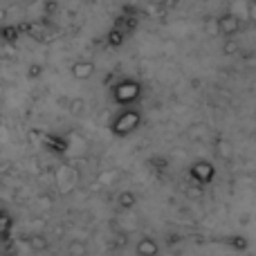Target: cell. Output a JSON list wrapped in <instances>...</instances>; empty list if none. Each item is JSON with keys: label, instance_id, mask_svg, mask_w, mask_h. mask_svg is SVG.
Wrapping results in <instances>:
<instances>
[{"label": "cell", "instance_id": "6da1fadb", "mask_svg": "<svg viewBox=\"0 0 256 256\" xmlns=\"http://www.w3.org/2000/svg\"><path fill=\"white\" fill-rule=\"evenodd\" d=\"M140 124H142L140 110L126 108V110H122L120 115L112 120L110 130H112V135H117V137H126V135H130V132H135L137 128H140Z\"/></svg>", "mask_w": 256, "mask_h": 256}, {"label": "cell", "instance_id": "7a4b0ae2", "mask_svg": "<svg viewBox=\"0 0 256 256\" xmlns=\"http://www.w3.org/2000/svg\"><path fill=\"white\" fill-rule=\"evenodd\" d=\"M142 94V84L137 79H122L112 86V99L120 106H130L140 99Z\"/></svg>", "mask_w": 256, "mask_h": 256}, {"label": "cell", "instance_id": "3957f363", "mask_svg": "<svg viewBox=\"0 0 256 256\" xmlns=\"http://www.w3.org/2000/svg\"><path fill=\"white\" fill-rule=\"evenodd\" d=\"M189 176L194 182H198V184H209V182H214V178H216V166H214V162H209V160H198V162H194L189 166Z\"/></svg>", "mask_w": 256, "mask_h": 256}, {"label": "cell", "instance_id": "277c9868", "mask_svg": "<svg viewBox=\"0 0 256 256\" xmlns=\"http://www.w3.org/2000/svg\"><path fill=\"white\" fill-rule=\"evenodd\" d=\"M216 25H218V34L227 36V38H234L240 32V27H243V20H240L238 16H234L232 12H227L216 18Z\"/></svg>", "mask_w": 256, "mask_h": 256}, {"label": "cell", "instance_id": "5b68a950", "mask_svg": "<svg viewBox=\"0 0 256 256\" xmlns=\"http://www.w3.org/2000/svg\"><path fill=\"white\" fill-rule=\"evenodd\" d=\"M70 72H72L74 79L86 81V79H90V76L94 74V63L92 61H76L74 66L70 68Z\"/></svg>", "mask_w": 256, "mask_h": 256}, {"label": "cell", "instance_id": "8992f818", "mask_svg": "<svg viewBox=\"0 0 256 256\" xmlns=\"http://www.w3.org/2000/svg\"><path fill=\"white\" fill-rule=\"evenodd\" d=\"M135 252H137V256H158L160 254V245H158V240L155 238L144 236V238H140Z\"/></svg>", "mask_w": 256, "mask_h": 256}, {"label": "cell", "instance_id": "52a82bcc", "mask_svg": "<svg viewBox=\"0 0 256 256\" xmlns=\"http://www.w3.org/2000/svg\"><path fill=\"white\" fill-rule=\"evenodd\" d=\"M12 227H14V218L9 216V212L0 209V240L9 238V234H12Z\"/></svg>", "mask_w": 256, "mask_h": 256}, {"label": "cell", "instance_id": "ba28073f", "mask_svg": "<svg viewBox=\"0 0 256 256\" xmlns=\"http://www.w3.org/2000/svg\"><path fill=\"white\" fill-rule=\"evenodd\" d=\"M27 243H30V248L34 250V252H45V250L50 248V240L45 234H32L30 238H27Z\"/></svg>", "mask_w": 256, "mask_h": 256}, {"label": "cell", "instance_id": "9c48e42d", "mask_svg": "<svg viewBox=\"0 0 256 256\" xmlns=\"http://www.w3.org/2000/svg\"><path fill=\"white\" fill-rule=\"evenodd\" d=\"M68 256H88V243L81 238H74L68 243Z\"/></svg>", "mask_w": 256, "mask_h": 256}, {"label": "cell", "instance_id": "30bf717a", "mask_svg": "<svg viewBox=\"0 0 256 256\" xmlns=\"http://www.w3.org/2000/svg\"><path fill=\"white\" fill-rule=\"evenodd\" d=\"M137 202V196L132 194V191H122L120 196H117V204H120V209H132Z\"/></svg>", "mask_w": 256, "mask_h": 256}, {"label": "cell", "instance_id": "8fae6325", "mask_svg": "<svg viewBox=\"0 0 256 256\" xmlns=\"http://www.w3.org/2000/svg\"><path fill=\"white\" fill-rule=\"evenodd\" d=\"M216 155H218V158L230 160L232 155H234V148H232V144L227 140H218L216 142Z\"/></svg>", "mask_w": 256, "mask_h": 256}, {"label": "cell", "instance_id": "7c38bea8", "mask_svg": "<svg viewBox=\"0 0 256 256\" xmlns=\"http://www.w3.org/2000/svg\"><path fill=\"white\" fill-rule=\"evenodd\" d=\"M124 43V32L122 30H110V34H108V45H112V48H120V45Z\"/></svg>", "mask_w": 256, "mask_h": 256}, {"label": "cell", "instance_id": "4fadbf2b", "mask_svg": "<svg viewBox=\"0 0 256 256\" xmlns=\"http://www.w3.org/2000/svg\"><path fill=\"white\" fill-rule=\"evenodd\" d=\"M227 243H230L234 250H238V252L248 250V238H243V236H232V238H227Z\"/></svg>", "mask_w": 256, "mask_h": 256}, {"label": "cell", "instance_id": "5bb4252c", "mask_svg": "<svg viewBox=\"0 0 256 256\" xmlns=\"http://www.w3.org/2000/svg\"><path fill=\"white\" fill-rule=\"evenodd\" d=\"M36 207H38L40 212L52 209V198H50V196H38V198H36Z\"/></svg>", "mask_w": 256, "mask_h": 256}, {"label": "cell", "instance_id": "9a60e30c", "mask_svg": "<svg viewBox=\"0 0 256 256\" xmlns=\"http://www.w3.org/2000/svg\"><path fill=\"white\" fill-rule=\"evenodd\" d=\"M0 36H2L4 40H9V43H14V40L18 38V30L16 27H4V30L0 32Z\"/></svg>", "mask_w": 256, "mask_h": 256}, {"label": "cell", "instance_id": "2e32d148", "mask_svg": "<svg viewBox=\"0 0 256 256\" xmlns=\"http://www.w3.org/2000/svg\"><path fill=\"white\" fill-rule=\"evenodd\" d=\"M236 50H238V45H236V40H227L225 43V48H222V52L227 54V56H232V54H236Z\"/></svg>", "mask_w": 256, "mask_h": 256}, {"label": "cell", "instance_id": "e0dca14e", "mask_svg": "<svg viewBox=\"0 0 256 256\" xmlns=\"http://www.w3.org/2000/svg\"><path fill=\"white\" fill-rule=\"evenodd\" d=\"M72 112H74V115L84 112V102H81V99H74V102H72Z\"/></svg>", "mask_w": 256, "mask_h": 256}, {"label": "cell", "instance_id": "ac0fdd59", "mask_svg": "<svg viewBox=\"0 0 256 256\" xmlns=\"http://www.w3.org/2000/svg\"><path fill=\"white\" fill-rule=\"evenodd\" d=\"M207 30H209V32H207L209 36H218V25H216V20H209V22H207Z\"/></svg>", "mask_w": 256, "mask_h": 256}, {"label": "cell", "instance_id": "d6986e66", "mask_svg": "<svg viewBox=\"0 0 256 256\" xmlns=\"http://www.w3.org/2000/svg\"><path fill=\"white\" fill-rule=\"evenodd\" d=\"M40 74V66H32V70H30V76H38Z\"/></svg>", "mask_w": 256, "mask_h": 256}, {"label": "cell", "instance_id": "ffe728a7", "mask_svg": "<svg viewBox=\"0 0 256 256\" xmlns=\"http://www.w3.org/2000/svg\"><path fill=\"white\" fill-rule=\"evenodd\" d=\"M178 0H164V7H176Z\"/></svg>", "mask_w": 256, "mask_h": 256}, {"label": "cell", "instance_id": "44dd1931", "mask_svg": "<svg viewBox=\"0 0 256 256\" xmlns=\"http://www.w3.org/2000/svg\"><path fill=\"white\" fill-rule=\"evenodd\" d=\"M0 94H2V88H0Z\"/></svg>", "mask_w": 256, "mask_h": 256}]
</instances>
